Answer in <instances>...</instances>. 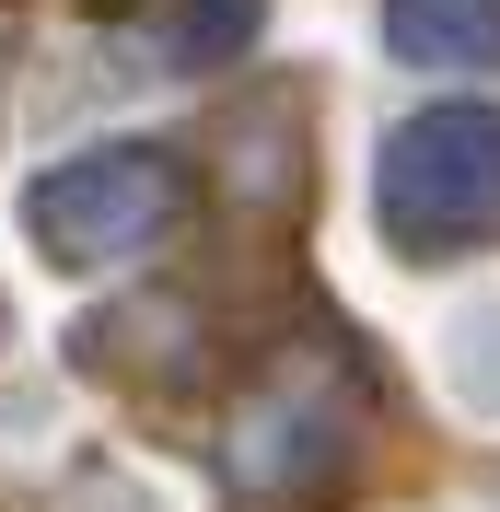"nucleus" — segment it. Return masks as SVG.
Listing matches in <instances>:
<instances>
[{
	"label": "nucleus",
	"instance_id": "obj_1",
	"mask_svg": "<svg viewBox=\"0 0 500 512\" xmlns=\"http://www.w3.org/2000/svg\"><path fill=\"white\" fill-rule=\"evenodd\" d=\"M384 233L407 256H454V245H489L500 233V117L489 105H431L384 140Z\"/></svg>",
	"mask_w": 500,
	"mask_h": 512
},
{
	"label": "nucleus",
	"instance_id": "obj_2",
	"mask_svg": "<svg viewBox=\"0 0 500 512\" xmlns=\"http://www.w3.org/2000/svg\"><path fill=\"white\" fill-rule=\"evenodd\" d=\"M349 443H361L349 384H338V373H314V350H303L245 419H233L221 466H233V501H245V512H291V501H314V489L349 466Z\"/></svg>",
	"mask_w": 500,
	"mask_h": 512
},
{
	"label": "nucleus",
	"instance_id": "obj_3",
	"mask_svg": "<svg viewBox=\"0 0 500 512\" xmlns=\"http://www.w3.org/2000/svg\"><path fill=\"white\" fill-rule=\"evenodd\" d=\"M175 210H187V175L163 152H82V163H59V175L35 187V233H47L70 268L140 256L152 233H175Z\"/></svg>",
	"mask_w": 500,
	"mask_h": 512
},
{
	"label": "nucleus",
	"instance_id": "obj_4",
	"mask_svg": "<svg viewBox=\"0 0 500 512\" xmlns=\"http://www.w3.org/2000/svg\"><path fill=\"white\" fill-rule=\"evenodd\" d=\"M384 35L419 70H489L500 59V0H384Z\"/></svg>",
	"mask_w": 500,
	"mask_h": 512
},
{
	"label": "nucleus",
	"instance_id": "obj_5",
	"mask_svg": "<svg viewBox=\"0 0 500 512\" xmlns=\"http://www.w3.org/2000/svg\"><path fill=\"white\" fill-rule=\"evenodd\" d=\"M442 361H454V396L477 419H500V303H466V315L442 326Z\"/></svg>",
	"mask_w": 500,
	"mask_h": 512
}]
</instances>
